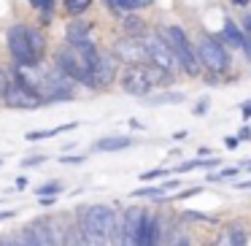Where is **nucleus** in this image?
I'll return each mask as SVG.
<instances>
[{"label":"nucleus","instance_id":"16","mask_svg":"<svg viewBox=\"0 0 251 246\" xmlns=\"http://www.w3.org/2000/svg\"><path fill=\"white\" fill-rule=\"evenodd\" d=\"M84 244V233L76 222H71L65 230L60 233V246H81Z\"/></svg>","mask_w":251,"mask_h":246},{"label":"nucleus","instance_id":"11","mask_svg":"<svg viewBox=\"0 0 251 246\" xmlns=\"http://www.w3.org/2000/svg\"><path fill=\"white\" fill-rule=\"evenodd\" d=\"M219 38H222L224 46H229V49H243V44H246V33L240 30L238 22H232V19H224Z\"/></svg>","mask_w":251,"mask_h":246},{"label":"nucleus","instance_id":"30","mask_svg":"<svg viewBox=\"0 0 251 246\" xmlns=\"http://www.w3.org/2000/svg\"><path fill=\"white\" fill-rule=\"evenodd\" d=\"M8 92V68H0V103Z\"/></svg>","mask_w":251,"mask_h":246},{"label":"nucleus","instance_id":"32","mask_svg":"<svg viewBox=\"0 0 251 246\" xmlns=\"http://www.w3.org/2000/svg\"><path fill=\"white\" fill-rule=\"evenodd\" d=\"M200 192V187H189V190H184V192H178V195H173L170 200H184V197H192V195H197Z\"/></svg>","mask_w":251,"mask_h":246},{"label":"nucleus","instance_id":"43","mask_svg":"<svg viewBox=\"0 0 251 246\" xmlns=\"http://www.w3.org/2000/svg\"><path fill=\"white\" fill-rule=\"evenodd\" d=\"M229 3H235V6H240V8L249 6V0H229Z\"/></svg>","mask_w":251,"mask_h":246},{"label":"nucleus","instance_id":"2","mask_svg":"<svg viewBox=\"0 0 251 246\" xmlns=\"http://www.w3.org/2000/svg\"><path fill=\"white\" fill-rule=\"evenodd\" d=\"M3 106L8 109H19V111H33V109H41L44 98L38 92V84L35 79L30 76V71L25 68H8V92L3 98Z\"/></svg>","mask_w":251,"mask_h":246},{"label":"nucleus","instance_id":"25","mask_svg":"<svg viewBox=\"0 0 251 246\" xmlns=\"http://www.w3.org/2000/svg\"><path fill=\"white\" fill-rule=\"evenodd\" d=\"M246 241H249V238H246V233L240 227L229 230V246H246Z\"/></svg>","mask_w":251,"mask_h":246},{"label":"nucleus","instance_id":"37","mask_svg":"<svg viewBox=\"0 0 251 246\" xmlns=\"http://www.w3.org/2000/svg\"><path fill=\"white\" fill-rule=\"evenodd\" d=\"M240 141H249V138H251V127H243V130H240Z\"/></svg>","mask_w":251,"mask_h":246},{"label":"nucleus","instance_id":"36","mask_svg":"<svg viewBox=\"0 0 251 246\" xmlns=\"http://www.w3.org/2000/svg\"><path fill=\"white\" fill-rule=\"evenodd\" d=\"M243 55L251 60V38H249V35H246V44H243Z\"/></svg>","mask_w":251,"mask_h":246},{"label":"nucleus","instance_id":"7","mask_svg":"<svg viewBox=\"0 0 251 246\" xmlns=\"http://www.w3.org/2000/svg\"><path fill=\"white\" fill-rule=\"evenodd\" d=\"M38 71V76L35 79V84H38V92L41 98H44V103H60V100H73V95H76V82H71L68 76H62L57 68H35Z\"/></svg>","mask_w":251,"mask_h":246},{"label":"nucleus","instance_id":"24","mask_svg":"<svg viewBox=\"0 0 251 246\" xmlns=\"http://www.w3.org/2000/svg\"><path fill=\"white\" fill-rule=\"evenodd\" d=\"M238 176V168H224V170H219V173H208L205 179L208 181H222V179H235Z\"/></svg>","mask_w":251,"mask_h":246},{"label":"nucleus","instance_id":"29","mask_svg":"<svg viewBox=\"0 0 251 246\" xmlns=\"http://www.w3.org/2000/svg\"><path fill=\"white\" fill-rule=\"evenodd\" d=\"M81 246H108V238H100V235H87V233H84V244Z\"/></svg>","mask_w":251,"mask_h":246},{"label":"nucleus","instance_id":"21","mask_svg":"<svg viewBox=\"0 0 251 246\" xmlns=\"http://www.w3.org/2000/svg\"><path fill=\"white\" fill-rule=\"evenodd\" d=\"M181 100H184V95H181V92H162V95H151L149 103L162 106V103H181Z\"/></svg>","mask_w":251,"mask_h":246},{"label":"nucleus","instance_id":"13","mask_svg":"<svg viewBox=\"0 0 251 246\" xmlns=\"http://www.w3.org/2000/svg\"><path fill=\"white\" fill-rule=\"evenodd\" d=\"M130 146H132L130 136H105L100 141H95V152H103V154L122 152V149H130Z\"/></svg>","mask_w":251,"mask_h":246},{"label":"nucleus","instance_id":"26","mask_svg":"<svg viewBox=\"0 0 251 246\" xmlns=\"http://www.w3.org/2000/svg\"><path fill=\"white\" fill-rule=\"evenodd\" d=\"M22 238H25V241H22V246H44V244H41V238H38V235H35L33 230H30V224L25 227Z\"/></svg>","mask_w":251,"mask_h":246},{"label":"nucleus","instance_id":"4","mask_svg":"<svg viewBox=\"0 0 251 246\" xmlns=\"http://www.w3.org/2000/svg\"><path fill=\"white\" fill-rule=\"evenodd\" d=\"M197 60H200V68H205L211 76H227L229 68H232V55L224 46V41L219 35H202L200 44L195 46Z\"/></svg>","mask_w":251,"mask_h":246},{"label":"nucleus","instance_id":"34","mask_svg":"<svg viewBox=\"0 0 251 246\" xmlns=\"http://www.w3.org/2000/svg\"><path fill=\"white\" fill-rule=\"evenodd\" d=\"M84 160H87V157H84V154H78V157H60V163L62 165H78V163H84Z\"/></svg>","mask_w":251,"mask_h":246},{"label":"nucleus","instance_id":"42","mask_svg":"<svg viewBox=\"0 0 251 246\" xmlns=\"http://www.w3.org/2000/svg\"><path fill=\"white\" fill-rule=\"evenodd\" d=\"M173 246H189V238H178V241H176Z\"/></svg>","mask_w":251,"mask_h":246},{"label":"nucleus","instance_id":"19","mask_svg":"<svg viewBox=\"0 0 251 246\" xmlns=\"http://www.w3.org/2000/svg\"><path fill=\"white\" fill-rule=\"evenodd\" d=\"M30 6L35 8V11L41 14V19H44V25L49 27V22H51V14H54V3L57 0H27Z\"/></svg>","mask_w":251,"mask_h":246},{"label":"nucleus","instance_id":"41","mask_svg":"<svg viewBox=\"0 0 251 246\" xmlns=\"http://www.w3.org/2000/svg\"><path fill=\"white\" fill-rule=\"evenodd\" d=\"M243 25H246V33H249V38H251V17H246Z\"/></svg>","mask_w":251,"mask_h":246},{"label":"nucleus","instance_id":"40","mask_svg":"<svg viewBox=\"0 0 251 246\" xmlns=\"http://www.w3.org/2000/svg\"><path fill=\"white\" fill-rule=\"evenodd\" d=\"M14 217H17V211H3L0 214V219H14Z\"/></svg>","mask_w":251,"mask_h":246},{"label":"nucleus","instance_id":"10","mask_svg":"<svg viewBox=\"0 0 251 246\" xmlns=\"http://www.w3.org/2000/svg\"><path fill=\"white\" fill-rule=\"evenodd\" d=\"M114 57L125 65H146L149 55H146V46H143V35L135 38V35H125L114 44Z\"/></svg>","mask_w":251,"mask_h":246},{"label":"nucleus","instance_id":"6","mask_svg":"<svg viewBox=\"0 0 251 246\" xmlns=\"http://www.w3.org/2000/svg\"><path fill=\"white\" fill-rule=\"evenodd\" d=\"M146 217L143 208L130 206L122 217H116L114 227H111V244L114 246H141V233H143V224H146Z\"/></svg>","mask_w":251,"mask_h":246},{"label":"nucleus","instance_id":"3","mask_svg":"<svg viewBox=\"0 0 251 246\" xmlns=\"http://www.w3.org/2000/svg\"><path fill=\"white\" fill-rule=\"evenodd\" d=\"M159 35H162L165 44L170 46V52H173V57L178 60L181 71L192 79L200 76V60H197V52H195V46H192L186 30L178 27V25H165V27L159 30Z\"/></svg>","mask_w":251,"mask_h":246},{"label":"nucleus","instance_id":"44","mask_svg":"<svg viewBox=\"0 0 251 246\" xmlns=\"http://www.w3.org/2000/svg\"><path fill=\"white\" fill-rule=\"evenodd\" d=\"M0 246H19V244H14V241H0Z\"/></svg>","mask_w":251,"mask_h":246},{"label":"nucleus","instance_id":"20","mask_svg":"<svg viewBox=\"0 0 251 246\" xmlns=\"http://www.w3.org/2000/svg\"><path fill=\"white\" fill-rule=\"evenodd\" d=\"M89 6H92V0H62V8H65L68 17H81L84 11H89Z\"/></svg>","mask_w":251,"mask_h":246},{"label":"nucleus","instance_id":"31","mask_svg":"<svg viewBox=\"0 0 251 246\" xmlns=\"http://www.w3.org/2000/svg\"><path fill=\"white\" fill-rule=\"evenodd\" d=\"M184 219H195V222H208V214H202V211H184Z\"/></svg>","mask_w":251,"mask_h":246},{"label":"nucleus","instance_id":"35","mask_svg":"<svg viewBox=\"0 0 251 246\" xmlns=\"http://www.w3.org/2000/svg\"><path fill=\"white\" fill-rule=\"evenodd\" d=\"M240 114H243V119H251V100H246V103L240 106Z\"/></svg>","mask_w":251,"mask_h":246},{"label":"nucleus","instance_id":"18","mask_svg":"<svg viewBox=\"0 0 251 246\" xmlns=\"http://www.w3.org/2000/svg\"><path fill=\"white\" fill-rule=\"evenodd\" d=\"M78 127V122H68V125H60V127H54V130H35V133H27V141H44V138H54L57 133H65V130H76Z\"/></svg>","mask_w":251,"mask_h":246},{"label":"nucleus","instance_id":"12","mask_svg":"<svg viewBox=\"0 0 251 246\" xmlns=\"http://www.w3.org/2000/svg\"><path fill=\"white\" fill-rule=\"evenodd\" d=\"M92 35V22H84V19H73V22L65 25V41L68 44H81Z\"/></svg>","mask_w":251,"mask_h":246},{"label":"nucleus","instance_id":"28","mask_svg":"<svg viewBox=\"0 0 251 246\" xmlns=\"http://www.w3.org/2000/svg\"><path fill=\"white\" fill-rule=\"evenodd\" d=\"M208 109H211V98H208V95H202V98L195 103V116H202V114H208Z\"/></svg>","mask_w":251,"mask_h":246},{"label":"nucleus","instance_id":"5","mask_svg":"<svg viewBox=\"0 0 251 246\" xmlns=\"http://www.w3.org/2000/svg\"><path fill=\"white\" fill-rule=\"evenodd\" d=\"M54 68L62 73V76L71 79V82L81 84V87L95 89L92 71H89V62L84 60L81 52H78L73 44H65V46H60V49H57V55H54Z\"/></svg>","mask_w":251,"mask_h":246},{"label":"nucleus","instance_id":"15","mask_svg":"<svg viewBox=\"0 0 251 246\" xmlns=\"http://www.w3.org/2000/svg\"><path fill=\"white\" fill-rule=\"evenodd\" d=\"M159 219L157 217H146V224H143V233H141V246H159Z\"/></svg>","mask_w":251,"mask_h":246},{"label":"nucleus","instance_id":"23","mask_svg":"<svg viewBox=\"0 0 251 246\" xmlns=\"http://www.w3.org/2000/svg\"><path fill=\"white\" fill-rule=\"evenodd\" d=\"M165 192H168L165 187H149V190H138L135 197H154V200H162Z\"/></svg>","mask_w":251,"mask_h":246},{"label":"nucleus","instance_id":"8","mask_svg":"<svg viewBox=\"0 0 251 246\" xmlns=\"http://www.w3.org/2000/svg\"><path fill=\"white\" fill-rule=\"evenodd\" d=\"M78 219L76 224L81 227V233L87 235H100V238H108L111 227L116 222V214L111 206L105 203H92V206H78Z\"/></svg>","mask_w":251,"mask_h":246},{"label":"nucleus","instance_id":"14","mask_svg":"<svg viewBox=\"0 0 251 246\" xmlns=\"http://www.w3.org/2000/svg\"><path fill=\"white\" fill-rule=\"evenodd\" d=\"M151 3L154 0H105L108 11H114V14H132V11H138V8L151 6Z\"/></svg>","mask_w":251,"mask_h":246},{"label":"nucleus","instance_id":"17","mask_svg":"<svg viewBox=\"0 0 251 246\" xmlns=\"http://www.w3.org/2000/svg\"><path fill=\"white\" fill-rule=\"evenodd\" d=\"M122 25H125V33L127 35H135V38L146 35V22H143L141 17H135V14H127V17L122 19Z\"/></svg>","mask_w":251,"mask_h":246},{"label":"nucleus","instance_id":"1","mask_svg":"<svg viewBox=\"0 0 251 246\" xmlns=\"http://www.w3.org/2000/svg\"><path fill=\"white\" fill-rule=\"evenodd\" d=\"M6 44L14 62L25 71H35L46 60V35L30 25H11L6 33Z\"/></svg>","mask_w":251,"mask_h":246},{"label":"nucleus","instance_id":"9","mask_svg":"<svg viewBox=\"0 0 251 246\" xmlns=\"http://www.w3.org/2000/svg\"><path fill=\"white\" fill-rule=\"evenodd\" d=\"M143 46H146V55H149V62H151V65L162 68V71H168V73H176V71H178V60L173 57L170 46L165 44V38H162L159 33L143 35Z\"/></svg>","mask_w":251,"mask_h":246},{"label":"nucleus","instance_id":"38","mask_svg":"<svg viewBox=\"0 0 251 246\" xmlns=\"http://www.w3.org/2000/svg\"><path fill=\"white\" fill-rule=\"evenodd\" d=\"M224 143L232 149V146H238V143H240V138H229V136H227V138H224Z\"/></svg>","mask_w":251,"mask_h":246},{"label":"nucleus","instance_id":"33","mask_svg":"<svg viewBox=\"0 0 251 246\" xmlns=\"http://www.w3.org/2000/svg\"><path fill=\"white\" fill-rule=\"evenodd\" d=\"M41 163H46V154H38V157H27V160H22L25 168H33V165H41Z\"/></svg>","mask_w":251,"mask_h":246},{"label":"nucleus","instance_id":"27","mask_svg":"<svg viewBox=\"0 0 251 246\" xmlns=\"http://www.w3.org/2000/svg\"><path fill=\"white\" fill-rule=\"evenodd\" d=\"M162 176H168V170H165V168H154V170L141 173L138 179H141V181H157V179H162Z\"/></svg>","mask_w":251,"mask_h":246},{"label":"nucleus","instance_id":"39","mask_svg":"<svg viewBox=\"0 0 251 246\" xmlns=\"http://www.w3.org/2000/svg\"><path fill=\"white\" fill-rule=\"evenodd\" d=\"M235 187H238V190H251V179L249 181H238Z\"/></svg>","mask_w":251,"mask_h":246},{"label":"nucleus","instance_id":"22","mask_svg":"<svg viewBox=\"0 0 251 246\" xmlns=\"http://www.w3.org/2000/svg\"><path fill=\"white\" fill-rule=\"evenodd\" d=\"M62 190H65V187H62L60 181H49V184H41L38 190H35V195L38 197H54V195H60Z\"/></svg>","mask_w":251,"mask_h":246},{"label":"nucleus","instance_id":"45","mask_svg":"<svg viewBox=\"0 0 251 246\" xmlns=\"http://www.w3.org/2000/svg\"><path fill=\"white\" fill-rule=\"evenodd\" d=\"M0 165H3V157H0Z\"/></svg>","mask_w":251,"mask_h":246}]
</instances>
